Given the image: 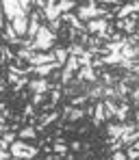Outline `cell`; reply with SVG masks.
<instances>
[{"instance_id": "obj_1", "label": "cell", "mask_w": 139, "mask_h": 160, "mask_svg": "<svg viewBox=\"0 0 139 160\" xmlns=\"http://www.w3.org/2000/svg\"><path fill=\"white\" fill-rule=\"evenodd\" d=\"M55 41H56V32H52L48 26L41 24L37 37L33 39V52H50L55 48Z\"/></svg>"}, {"instance_id": "obj_2", "label": "cell", "mask_w": 139, "mask_h": 160, "mask_svg": "<svg viewBox=\"0 0 139 160\" xmlns=\"http://www.w3.org/2000/svg\"><path fill=\"white\" fill-rule=\"evenodd\" d=\"M104 11L107 9H102L96 0H91V2H85V4H78L76 9H74V13H76V18L81 20V22H89V20H96V18H102L104 15Z\"/></svg>"}, {"instance_id": "obj_3", "label": "cell", "mask_w": 139, "mask_h": 160, "mask_svg": "<svg viewBox=\"0 0 139 160\" xmlns=\"http://www.w3.org/2000/svg\"><path fill=\"white\" fill-rule=\"evenodd\" d=\"M9 152H11V156H13V158L35 160V158H37V154H39V147H35V145H28V141H22V138H18V141H13V143H11Z\"/></svg>"}, {"instance_id": "obj_4", "label": "cell", "mask_w": 139, "mask_h": 160, "mask_svg": "<svg viewBox=\"0 0 139 160\" xmlns=\"http://www.w3.org/2000/svg\"><path fill=\"white\" fill-rule=\"evenodd\" d=\"M2 9H4V20H9V22H13L22 13H26L18 0H2Z\"/></svg>"}, {"instance_id": "obj_5", "label": "cell", "mask_w": 139, "mask_h": 160, "mask_svg": "<svg viewBox=\"0 0 139 160\" xmlns=\"http://www.w3.org/2000/svg\"><path fill=\"white\" fill-rule=\"evenodd\" d=\"M30 93H50V89H52V82H50V78H30V82H28L26 87Z\"/></svg>"}, {"instance_id": "obj_6", "label": "cell", "mask_w": 139, "mask_h": 160, "mask_svg": "<svg viewBox=\"0 0 139 160\" xmlns=\"http://www.w3.org/2000/svg\"><path fill=\"white\" fill-rule=\"evenodd\" d=\"M111 26V22H107V20H102V18H96V20H89L85 28H87V32L89 35H100V32H107Z\"/></svg>"}, {"instance_id": "obj_7", "label": "cell", "mask_w": 139, "mask_h": 160, "mask_svg": "<svg viewBox=\"0 0 139 160\" xmlns=\"http://www.w3.org/2000/svg\"><path fill=\"white\" fill-rule=\"evenodd\" d=\"M22 39L24 37H18V32L13 30V26H11V22L9 24H4V28H2V41H7L9 46H22Z\"/></svg>"}, {"instance_id": "obj_8", "label": "cell", "mask_w": 139, "mask_h": 160, "mask_svg": "<svg viewBox=\"0 0 139 160\" xmlns=\"http://www.w3.org/2000/svg\"><path fill=\"white\" fill-rule=\"evenodd\" d=\"M11 26H13V30L18 32V37H26V32H28V13L18 15V18L11 22Z\"/></svg>"}, {"instance_id": "obj_9", "label": "cell", "mask_w": 139, "mask_h": 160, "mask_svg": "<svg viewBox=\"0 0 139 160\" xmlns=\"http://www.w3.org/2000/svg\"><path fill=\"white\" fill-rule=\"evenodd\" d=\"M104 119H107V110H104V102L100 100V102H96V104H94V115H91V121H94V126L98 128Z\"/></svg>"}, {"instance_id": "obj_10", "label": "cell", "mask_w": 139, "mask_h": 160, "mask_svg": "<svg viewBox=\"0 0 139 160\" xmlns=\"http://www.w3.org/2000/svg\"><path fill=\"white\" fill-rule=\"evenodd\" d=\"M131 100H124V102H120L117 104V112H115V119L120 121V123H124V121H128V115H131Z\"/></svg>"}, {"instance_id": "obj_11", "label": "cell", "mask_w": 139, "mask_h": 160, "mask_svg": "<svg viewBox=\"0 0 139 160\" xmlns=\"http://www.w3.org/2000/svg\"><path fill=\"white\" fill-rule=\"evenodd\" d=\"M135 13V7L133 2H122L120 7H115V20H126Z\"/></svg>"}, {"instance_id": "obj_12", "label": "cell", "mask_w": 139, "mask_h": 160, "mask_svg": "<svg viewBox=\"0 0 139 160\" xmlns=\"http://www.w3.org/2000/svg\"><path fill=\"white\" fill-rule=\"evenodd\" d=\"M37 130H35V126H22L20 130H18V138H22V141H37Z\"/></svg>"}, {"instance_id": "obj_13", "label": "cell", "mask_w": 139, "mask_h": 160, "mask_svg": "<svg viewBox=\"0 0 139 160\" xmlns=\"http://www.w3.org/2000/svg\"><path fill=\"white\" fill-rule=\"evenodd\" d=\"M52 52H55V61H56V67L59 69H63V65H65V61H67V46L63 48V46H55L52 48Z\"/></svg>"}, {"instance_id": "obj_14", "label": "cell", "mask_w": 139, "mask_h": 160, "mask_svg": "<svg viewBox=\"0 0 139 160\" xmlns=\"http://www.w3.org/2000/svg\"><path fill=\"white\" fill-rule=\"evenodd\" d=\"M55 69H56L55 63H48V65H37V67H33V74H35L37 78H48Z\"/></svg>"}, {"instance_id": "obj_15", "label": "cell", "mask_w": 139, "mask_h": 160, "mask_svg": "<svg viewBox=\"0 0 139 160\" xmlns=\"http://www.w3.org/2000/svg\"><path fill=\"white\" fill-rule=\"evenodd\" d=\"M15 61V54L11 52V46H0V65L2 63H13Z\"/></svg>"}, {"instance_id": "obj_16", "label": "cell", "mask_w": 139, "mask_h": 160, "mask_svg": "<svg viewBox=\"0 0 139 160\" xmlns=\"http://www.w3.org/2000/svg\"><path fill=\"white\" fill-rule=\"evenodd\" d=\"M63 69H65V72H72V74H76V72L81 69V61H78V56H67V61H65Z\"/></svg>"}, {"instance_id": "obj_17", "label": "cell", "mask_w": 139, "mask_h": 160, "mask_svg": "<svg viewBox=\"0 0 139 160\" xmlns=\"http://www.w3.org/2000/svg\"><path fill=\"white\" fill-rule=\"evenodd\" d=\"M67 145H65V141H55L52 143V154H55L56 158H65V154H67Z\"/></svg>"}, {"instance_id": "obj_18", "label": "cell", "mask_w": 139, "mask_h": 160, "mask_svg": "<svg viewBox=\"0 0 139 160\" xmlns=\"http://www.w3.org/2000/svg\"><path fill=\"white\" fill-rule=\"evenodd\" d=\"M56 7H59V11H61V15H63V13L74 11L78 4H76V0H56Z\"/></svg>"}, {"instance_id": "obj_19", "label": "cell", "mask_w": 139, "mask_h": 160, "mask_svg": "<svg viewBox=\"0 0 139 160\" xmlns=\"http://www.w3.org/2000/svg\"><path fill=\"white\" fill-rule=\"evenodd\" d=\"M117 76H113L111 72H100V84H104V87H115V82H117Z\"/></svg>"}, {"instance_id": "obj_20", "label": "cell", "mask_w": 139, "mask_h": 160, "mask_svg": "<svg viewBox=\"0 0 139 160\" xmlns=\"http://www.w3.org/2000/svg\"><path fill=\"white\" fill-rule=\"evenodd\" d=\"M87 98H89V102L100 100V98H102V84H100V82H98V84H91V89L87 91Z\"/></svg>"}, {"instance_id": "obj_21", "label": "cell", "mask_w": 139, "mask_h": 160, "mask_svg": "<svg viewBox=\"0 0 139 160\" xmlns=\"http://www.w3.org/2000/svg\"><path fill=\"white\" fill-rule=\"evenodd\" d=\"M85 50H87V48H85L83 43H78V41H72V43L67 46V54H70V56H81Z\"/></svg>"}, {"instance_id": "obj_22", "label": "cell", "mask_w": 139, "mask_h": 160, "mask_svg": "<svg viewBox=\"0 0 139 160\" xmlns=\"http://www.w3.org/2000/svg\"><path fill=\"white\" fill-rule=\"evenodd\" d=\"M122 61V52H111V54H104L102 56V63L104 65H120Z\"/></svg>"}, {"instance_id": "obj_23", "label": "cell", "mask_w": 139, "mask_h": 160, "mask_svg": "<svg viewBox=\"0 0 139 160\" xmlns=\"http://www.w3.org/2000/svg\"><path fill=\"white\" fill-rule=\"evenodd\" d=\"M87 102H89L87 93H76L74 98H70V106H81L83 108V104H87Z\"/></svg>"}, {"instance_id": "obj_24", "label": "cell", "mask_w": 139, "mask_h": 160, "mask_svg": "<svg viewBox=\"0 0 139 160\" xmlns=\"http://www.w3.org/2000/svg\"><path fill=\"white\" fill-rule=\"evenodd\" d=\"M46 98H48V93H33V95H30V104L35 108H39L46 102Z\"/></svg>"}, {"instance_id": "obj_25", "label": "cell", "mask_w": 139, "mask_h": 160, "mask_svg": "<svg viewBox=\"0 0 139 160\" xmlns=\"http://www.w3.org/2000/svg\"><path fill=\"white\" fill-rule=\"evenodd\" d=\"M30 56H33V50H30V48H22V46H20V48H18V54H15V58H20V61H30Z\"/></svg>"}, {"instance_id": "obj_26", "label": "cell", "mask_w": 139, "mask_h": 160, "mask_svg": "<svg viewBox=\"0 0 139 160\" xmlns=\"http://www.w3.org/2000/svg\"><path fill=\"white\" fill-rule=\"evenodd\" d=\"M124 152H126V158H128V160H139V152L133 147V145L124 147Z\"/></svg>"}, {"instance_id": "obj_27", "label": "cell", "mask_w": 139, "mask_h": 160, "mask_svg": "<svg viewBox=\"0 0 139 160\" xmlns=\"http://www.w3.org/2000/svg\"><path fill=\"white\" fill-rule=\"evenodd\" d=\"M35 110H37V108L33 106V104H26V106H24V110H22V117H26V119H30V117H35V115H37Z\"/></svg>"}, {"instance_id": "obj_28", "label": "cell", "mask_w": 139, "mask_h": 160, "mask_svg": "<svg viewBox=\"0 0 139 160\" xmlns=\"http://www.w3.org/2000/svg\"><path fill=\"white\" fill-rule=\"evenodd\" d=\"M128 100H133V104H135V108H137V104H139V87H133V89H131Z\"/></svg>"}, {"instance_id": "obj_29", "label": "cell", "mask_w": 139, "mask_h": 160, "mask_svg": "<svg viewBox=\"0 0 139 160\" xmlns=\"http://www.w3.org/2000/svg\"><path fill=\"white\" fill-rule=\"evenodd\" d=\"M48 28H50L52 32H59V30L63 28V22H61V18H59V20H52V22H48Z\"/></svg>"}, {"instance_id": "obj_30", "label": "cell", "mask_w": 139, "mask_h": 160, "mask_svg": "<svg viewBox=\"0 0 139 160\" xmlns=\"http://www.w3.org/2000/svg\"><path fill=\"white\" fill-rule=\"evenodd\" d=\"M20 78H22L20 74H13V72H9V74H7V84H11V87H13V84H15V82H18Z\"/></svg>"}, {"instance_id": "obj_31", "label": "cell", "mask_w": 139, "mask_h": 160, "mask_svg": "<svg viewBox=\"0 0 139 160\" xmlns=\"http://www.w3.org/2000/svg\"><path fill=\"white\" fill-rule=\"evenodd\" d=\"M18 2L22 4V9H24L26 13H30V11H33V2H35V0H18Z\"/></svg>"}, {"instance_id": "obj_32", "label": "cell", "mask_w": 139, "mask_h": 160, "mask_svg": "<svg viewBox=\"0 0 139 160\" xmlns=\"http://www.w3.org/2000/svg\"><path fill=\"white\" fill-rule=\"evenodd\" d=\"M111 158H113V160H128V158H126V152H124V149H117V152H113Z\"/></svg>"}, {"instance_id": "obj_33", "label": "cell", "mask_w": 139, "mask_h": 160, "mask_svg": "<svg viewBox=\"0 0 139 160\" xmlns=\"http://www.w3.org/2000/svg\"><path fill=\"white\" fill-rule=\"evenodd\" d=\"M70 149H72V152H81V149H83V143H81V141H72Z\"/></svg>"}, {"instance_id": "obj_34", "label": "cell", "mask_w": 139, "mask_h": 160, "mask_svg": "<svg viewBox=\"0 0 139 160\" xmlns=\"http://www.w3.org/2000/svg\"><path fill=\"white\" fill-rule=\"evenodd\" d=\"M4 24H7V20H4V9H2V0H0V30L4 28Z\"/></svg>"}, {"instance_id": "obj_35", "label": "cell", "mask_w": 139, "mask_h": 160, "mask_svg": "<svg viewBox=\"0 0 139 160\" xmlns=\"http://www.w3.org/2000/svg\"><path fill=\"white\" fill-rule=\"evenodd\" d=\"M85 115H87V117H91V115H94V106H87V108H85Z\"/></svg>"}, {"instance_id": "obj_36", "label": "cell", "mask_w": 139, "mask_h": 160, "mask_svg": "<svg viewBox=\"0 0 139 160\" xmlns=\"http://www.w3.org/2000/svg\"><path fill=\"white\" fill-rule=\"evenodd\" d=\"M133 7H135V13H139V0H133Z\"/></svg>"}, {"instance_id": "obj_37", "label": "cell", "mask_w": 139, "mask_h": 160, "mask_svg": "<svg viewBox=\"0 0 139 160\" xmlns=\"http://www.w3.org/2000/svg\"><path fill=\"white\" fill-rule=\"evenodd\" d=\"M135 126H137V128H139V110H137V112H135Z\"/></svg>"}, {"instance_id": "obj_38", "label": "cell", "mask_w": 139, "mask_h": 160, "mask_svg": "<svg viewBox=\"0 0 139 160\" xmlns=\"http://www.w3.org/2000/svg\"><path fill=\"white\" fill-rule=\"evenodd\" d=\"M44 160H59V158H56L55 154H50V156H46V158H44Z\"/></svg>"}, {"instance_id": "obj_39", "label": "cell", "mask_w": 139, "mask_h": 160, "mask_svg": "<svg viewBox=\"0 0 139 160\" xmlns=\"http://www.w3.org/2000/svg\"><path fill=\"white\" fill-rule=\"evenodd\" d=\"M133 147H135V149L139 152V141H135V143H133Z\"/></svg>"}, {"instance_id": "obj_40", "label": "cell", "mask_w": 139, "mask_h": 160, "mask_svg": "<svg viewBox=\"0 0 139 160\" xmlns=\"http://www.w3.org/2000/svg\"><path fill=\"white\" fill-rule=\"evenodd\" d=\"M9 160H26V158H13V156H11V158H9Z\"/></svg>"}, {"instance_id": "obj_41", "label": "cell", "mask_w": 139, "mask_h": 160, "mask_svg": "<svg viewBox=\"0 0 139 160\" xmlns=\"http://www.w3.org/2000/svg\"><path fill=\"white\" fill-rule=\"evenodd\" d=\"M135 32H137V35H139V22H137V30H135Z\"/></svg>"}, {"instance_id": "obj_42", "label": "cell", "mask_w": 139, "mask_h": 160, "mask_svg": "<svg viewBox=\"0 0 139 160\" xmlns=\"http://www.w3.org/2000/svg\"><path fill=\"white\" fill-rule=\"evenodd\" d=\"M0 41H2V30H0Z\"/></svg>"}, {"instance_id": "obj_43", "label": "cell", "mask_w": 139, "mask_h": 160, "mask_svg": "<svg viewBox=\"0 0 139 160\" xmlns=\"http://www.w3.org/2000/svg\"><path fill=\"white\" fill-rule=\"evenodd\" d=\"M137 58H139V52H137Z\"/></svg>"}, {"instance_id": "obj_44", "label": "cell", "mask_w": 139, "mask_h": 160, "mask_svg": "<svg viewBox=\"0 0 139 160\" xmlns=\"http://www.w3.org/2000/svg\"><path fill=\"white\" fill-rule=\"evenodd\" d=\"M137 76H139V74H137Z\"/></svg>"}]
</instances>
